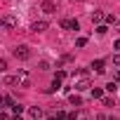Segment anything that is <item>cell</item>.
<instances>
[{
    "label": "cell",
    "instance_id": "cell-11",
    "mask_svg": "<svg viewBox=\"0 0 120 120\" xmlns=\"http://www.w3.org/2000/svg\"><path fill=\"white\" fill-rule=\"evenodd\" d=\"M71 104H73V106H80V104H82V99H80L78 94H71Z\"/></svg>",
    "mask_w": 120,
    "mask_h": 120
},
{
    "label": "cell",
    "instance_id": "cell-23",
    "mask_svg": "<svg viewBox=\"0 0 120 120\" xmlns=\"http://www.w3.org/2000/svg\"><path fill=\"white\" fill-rule=\"evenodd\" d=\"M115 82H120V71H118V73H115Z\"/></svg>",
    "mask_w": 120,
    "mask_h": 120
},
{
    "label": "cell",
    "instance_id": "cell-4",
    "mask_svg": "<svg viewBox=\"0 0 120 120\" xmlns=\"http://www.w3.org/2000/svg\"><path fill=\"white\" fill-rule=\"evenodd\" d=\"M47 26H49L47 21H35V24H31V31H33V33H42Z\"/></svg>",
    "mask_w": 120,
    "mask_h": 120
},
{
    "label": "cell",
    "instance_id": "cell-22",
    "mask_svg": "<svg viewBox=\"0 0 120 120\" xmlns=\"http://www.w3.org/2000/svg\"><path fill=\"white\" fill-rule=\"evenodd\" d=\"M66 118H68V120H75V118H78V113H75V111H73V113H68V115H66Z\"/></svg>",
    "mask_w": 120,
    "mask_h": 120
},
{
    "label": "cell",
    "instance_id": "cell-20",
    "mask_svg": "<svg viewBox=\"0 0 120 120\" xmlns=\"http://www.w3.org/2000/svg\"><path fill=\"white\" fill-rule=\"evenodd\" d=\"M104 106H115V101H113V99H108V97H106V99H104Z\"/></svg>",
    "mask_w": 120,
    "mask_h": 120
},
{
    "label": "cell",
    "instance_id": "cell-6",
    "mask_svg": "<svg viewBox=\"0 0 120 120\" xmlns=\"http://www.w3.org/2000/svg\"><path fill=\"white\" fill-rule=\"evenodd\" d=\"M61 28H73V31H78L80 26H78L75 19H64V21H61Z\"/></svg>",
    "mask_w": 120,
    "mask_h": 120
},
{
    "label": "cell",
    "instance_id": "cell-3",
    "mask_svg": "<svg viewBox=\"0 0 120 120\" xmlns=\"http://www.w3.org/2000/svg\"><path fill=\"white\" fill-rule=\"evenodd\" d=\"M17 82H19V87H28V85H31V75H28L26 68H21V71L17 73Z\"/></svg>",
    "mask_w": 120,
    "mask_h": 120
},
{
    "label": "cell",
    "instance_id": "cell-9",
    "mask_svg": "<svg viewBox=\"0 0 120 120\" xmlns=\"http://www.w3.org/2000/svg\"><path fill=\"white\" fill-rule=\"evenodd\" d=\"M28 113H31V118H33V120H40V118H42V108H38V106H31V108H28Z\"/></svg>",
    "mask_w": 120,
    "mask_h": 120
},
{
    "label": "cell",
    "instance_id": "cell-18",
    "mask_svg": "<svg viewBox=\"0 0 120 120\" xmlns=\"http://www.w3.org/2000/svg\"><path fill=\"white\" fill-rule=\"evenodd\" d=\"M21 113H24V106L17 104V106H14V115H21Z\"/></svg>",
    "mask_w": 120,
    "mask_h": 120
},
{
    "label": "cell",
    "instance_id": "cell-12",
    "mask_svg": "<svg viewBox=\"0 0 120 120\" xmlns=\"http://www.w3.org/2000/svg\"><path fill=\"white\" fill-rule=\"evenodd\" d=\"M101 97H104V92H101L99 87H97V90H92V99H101Z\"/></svg>",
    "mask_w": 120,
    "mask_h": 120
},
{
    "label": "cell",
    "instance_id": "cell-13",
    "mask_svg": "<svg viewBox=\"0 0 120 120\" xmlns=\"http://www.w3.org/2000/svg\"><path fill=\"white\" fill-rule=\"evenodd\" d=\"M115 21H118L115 14H106V24H115Z\"/></svg>",
    "mask_w": 120,
    "mask_h": 120
},
{
    "label": "cell",
    "instance_id": "cell-19",
    "mask_svg": "<svg viewBox=\"0 0 120 120\" xmlns=\"http://www.w3.org/2000/svg\"><path fill=\"white\" fill-rule=\"evenodd\" d=\"M115 87H118V82H108V85H106V90H108V92H113Z\"/></svg>",
    "mask_w": 120,
    "mask_h": 120
},
{
    "label": "cell",
    "instance_id": "cell-10",
    "mask_svg": "<svg viewBox=\"0 0 120 120\" xmlns=\"http://www.w3.org/2000/svg\"><path fill=\"white\" fill-rule=\"evenodd\" d=\"M92 68L97 71V73H104L106 68H104V61H101V59H97V61H92Z\"/></svg>",
    "mask_w": 120,
    "mask_h": 120
},
{
    "label": "cell",
    "instance_id": "cell-1",
    "mask_svg": "<svg viewBox=\"0 0 120 120\" xmlns=\"http://www.w3.org/2000/svg\"><path fill=\"white\" fill-rule=\"evenodd\" d=\"M14 56L21 59V61L31 59V47H28V45H17V47H14Z\"/></svg>",
    "mask_w": 120,
    "mask_h": 120
},
{
    "label": "cell",
    "instance_id": "cell-7",
    "mask_svg": "<svg viewBox=\"0 0 120 120\" xmlns=\"http://www.w3.org/2000/svg\"><path fill=\"white\" fill-rule=\"evenodd\" d=\"M75 90H78V92H82V90H90V78H80V80L75 82Z\"/></svg>",
    "mask_w": 120,
    "mask_h": 120
},
{
    "label": "cell",
    "instance_id": "cell-14",
    "mask_svg": "<svg viewBox=\"0 0 120 120\" xmlns=\"http://www.w3.org/2000/svg\"><path fill=\"white\" fill-rule=\"evenodd\" d=\"M3 101H5V106H17V104L12 101V97H10V94H5V99H3Z\"/></svg>",
    "mask_w": 120,
    "mask_h": 120
},
{
    "label": "cell",
    "instance_id": "cell-24",
    "mask_svg": "<svg viewBox=\"0 0 120 120\" xmlns=\"http://www.w3.org/2000/svg\"><path fill=\"white\" fill-rule=\"evenodd\" d=\"M115 49H120V40H115Z\"/></svg>",
    "mask_w": 120,
    "mask_h": 120
},
{
    "label": "cell",
    "instance_id": "cell-5",
    "mask_svg": "<svg viewBox=\"0 0 120 120\" xmlns=\"http://www.w3.org/2000/svg\"><path fill=\"white\" fill-rule=\"evenodd\" d=\"M42 12H45V14H54V12H56V7H54L52 0H45V3H42Z\"/></svg>",
    "mask_w": 120,
    "mask_h": 120
},
{
    "label": "cell",
    "instance_id": "cell-21",
    "mask_svg": "<svg viewBox=\"0 0 120 120\" xmlns=\"http://www.w3.org/2000/svg\"><path fill=\"white\" fill-rule=\"evenodd\" d=\"M113 64H115V66H120V54H115V56H113Z\"/></svg>",
    "mask_w": 120,
    "mask_h": 120
},
{
    "label": "cell",
    "instance_id": "cell-15",
    "mask_svg": "<svg viewBox=\"0 0 120 120\" xmlns=\"http://www.w3.org/2000/svg\"><path fill=\"white\" fill-rule=\"evenodd\" d=\"M38 66H40V71H49V61H40Z\"/></svg>",
    "mask_w": 120,
    "mask_h": 120
},
{
    "label": "cell",
    "instance_id": "cell-8",
    "mask_svg": "<svg viewBox=\"0 0 120 120\" xmlns=\"http://www.w3.org/2000/svg\"><path fill=\"white\" fill-rule=\"evenodd\" d=\"M106 19V14L101 12V10H97V12H92V24H101Z\"/></svg>",
    "mask_w": 120,
    "mask_h": 120
},
{
    "label": "cell",
    "instance_id": "cell-17",
    "mask_svg": "<svg viewBox=\"0 0 120 120\" xmlns=\"http://www.w3.org/2000/svg\"><path fill=\"white\" fill-rule=\"evenodd\" d=\"M12 82H17V78H12V75H5V85H12Z\"/></svg>",
    "mask_w": 120,
    "mask_h": 120
},
{
    "label": "cell",
    "instance_id": "cell-16",
    "mask_svg": "<svg viewBox=\"0 0 120 120\" xmlns=\"http://www.w3.org/2000/svg\"><path fill=\"white\" fill-rule=\"evenodd\" d=\"M75 45H78V47H85V45H87V38H78V42H75Z\"/></svg>",
    "mask_w": 120,
    "mask_h": 120
},
{
    "label": "cell",
    "instance_id": "cell-2",
    "mask_svg": "<svg viewBox=\"0 0 120 120\" xmlns=\"http://www.w3.org/2000/svg\"><path fill=\"white\" fill-rule=\"evenodd\" d=\"M3 26H5L7 31H12V28L19 26V19H17L14 14H5V17H3Z\"/></svg>",
    "mask_w": 120,
    "mask_h": 120
}]
</instances>
